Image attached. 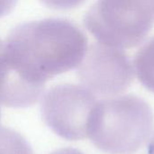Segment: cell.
<instances>
[{
	"label": "cell",
	"instance_id": "cell-1",
	"mask_svg": "<svg viewBox=\"0 0 154 154\" xmlns=\"http://www.w3.org/2000/svg\"><path fill=\"white\" fill-rule=\"evenodd\" d=\"M5 45L21 72L42 86L79 67L88 51L84 32L71 22L57 18L19 24L8 35Z\"/></svg>",
	"mask_w": 154,
	"mask_h": 154
},
{
	"label": "cell",
	"instance_id": "cell-2",
	"mask_svg": "<svg viewBox=\"0 0 154 154\" xmlns=\"http://www.w3.org/2000/svg\"><path fill=\"white\" fill-rule=\"evenodd\" d=\"M153 112L150 105L133 94L98 101L90 119L92 143L107 154H134L152 137Z\"/></svg>",
	"mask_w": 154,
	"mask_h": 154
},
{
	"label": "cell",
	"instance_id": "cell-3",
	"mask_svg": "<svg viewBox=\"0 0 154 154\" xmlns=\"http://www.w3.org/2000/svg\"><path fill=\"white\" fill-rule=\"evenodd\" d=\"M101 44L130 49L140 44L154 25V0H97L84 20Z\"/></svg>",
	"mask_w": 154,
	"mask_h": 154
},
{
	"label": "cell",
	"instance_id": "cell-4",
	"mask_svg": "<svg viewBox=\"0 0 154 154\" xmlns=\"http://www.w3.org/2000/svg\"><path fill=\"white\" fill-rule=\"evenodd\" d=\"M98 103L96 95L84 86L60 84L43 97L41 110L45 124L69 141L88 138L92 114Z\"/></svg>",
	"mask_w": 154,
	"mask_h": 154
},
{
	"label": "cell",
	"instance_id": "cell-5",
	"mask_svg": "<svg viewBox=\"0 0 154 154\" xmlns=\"http://www.w3.org/2000/svg\"><path fill=\"white\" fill-rule=\"evenodd\" d=\"M80 81L94 95L112 97L126 90L134 79V66L123 50L97 43L79 66Z\"/></svg>",
	"mask_w": 154,
	"mask_h": 154
},
{
	"label": "cell",
	"instance_id": "cell-6",
	"mask_svg": "<svg viewBox=\"0 0 154 154\" xmlns=\"http://www.w3.org/2000/svg\"><path fill=\"white\" fill-rule=\"evenodd\" d=\"M43 89L44 86L33 83L20 71L0 40V103L14 108L29 107L38 102Z\"/></svg>",
	"mask_w": 154,
	"mask_h": 154
},
{
	"label": "cell",
	"instance_id": "cell-7",
	"mask_svg": "<svg viewBox=\"0 0 154 154\" xmlns=\"http://www.w3.org/2000/svg\"><path fill=\"white\" fill-rule=\"evenodd\" d=\"M134 66L140 82L154 93V38L139 50Z\"/></svg>",
	"mask_w": 154,
	"mask_h": 154
},
{
	"label": "cell",
	"instance_id": "cell-8",
	"mask_svg": "<svg viewBox=\"0 0 154 154\" xmlns=\"http://www.w3.org/2000/svg\"><path fill=\"white\" fill-rule=\"evenodd\" d=\"M0 154H33V152L22 134L11 128L1 127Z\"/></svg>",
	"mask_w": 154,
	"mask_h": 154
},
{
	"label": "cell",
	"instance_id": "cell-9",
	"mask_svg": "<svg viewBox=\"0 0 154 154\" xmlns=\"http://www.w3.org/2000/svg\"><path fill=\"white\" fill-rule=\"evenodd\" d=\"M45 6L56 10H69L82 5L86 0H40Z\"/></svg>",
	"mask_w": 154,
	"mask_h": 154
},
{
	"label": "cell",
	"instance_id": "cell-10",
	"mask_svg": "<svg viewBox=\"0 0 154 154\" xmlns=\"http://www.w3.org/2000/svg\"><path fill=\"white\" fill-rule=\"evenodd\" d=\"M17 0H0V18L8 14L14 7Z\"/></svg>",
	"mask_w": 154,
	"mask_h": 154
},
{
	"label": "cell",
	"instance_id": "cell-11",
	"mask_svg": "<svg viewBox=\"0 0 154 154\" xmlns=\"http://www.w3.org/2000/svg\"><path fill=\"white\" fill-rule=\"evenodd\" d=\"M51 154H84L74 148H62L52 152Z\"/></svg>",
	"mask_w": 154,
	"mask_h": 154
},
{
	"label": "cell",
	"instance_id": "cell-12",
	"mask_svg": "<svg viewBox=\"0 0 154 154\" xmlns=\"http://www.w3.org/2000/svg\"><path fill=\"white\" fill-rule=\"evenodd\" d=\"M149 141L150 142H149L148 149H147L148 154H154V134L152 136V138Z\"/></svg>",
	"mask_w": 154,
	"mask_h": 154
},
{
	"label": "cell",
	"instance_id": "cell-13",
	"mask_svg": "<svg viewBox=\"0 0 154 154\" xmlns=\"http://www.w3.org/2000/svg\"><path fill=\"white\" fill-rule=\"evenodd\" d=\"M0 117H1V113H0Z\"/></svg>",
	"mask_w": 154,
	"mask_h": 154
}]
</instances>
